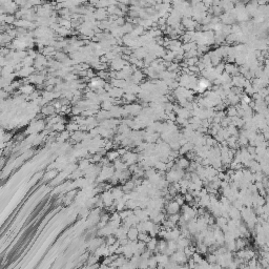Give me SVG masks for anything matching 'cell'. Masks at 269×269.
<instances>
[{
  "mask_svg": "<svg viewBox=\"0 0 269 269\" xmlns=\"http://www.w3.org/2000/svg\"><path fill=\"white\" fill-rule=\"evenodd\" d=\"M138 234H139V231H138L137 228H134V227L129 228L128 231H127V236H128V238L130 240H135L138 236Z\"/></svg>",
  "mask_w": 269,
  "mask_h": 269,
  "instance_id": "6",
  "label": "cell"
},
{
  "mask_svg": "<svg viewBox=\"0 0 269 269\" xmlns=\"http://www.w3.org/2000/svg\"><path fill=\"white\" fill-rule=\"evenodd\" d=\"M236 114V111L234 110V108H230L229 111H228V115L229 116H234Z\"/></svg>",
  "mask_w": 269,
  "mask_h": 269,
  "instance_id": "8",
  "label": "cell"
},
{
  "mask_svg": "<svg viewBox=\"0 0 269 269\" xmlns=\"http://www.w3.org/2000/svg\"><path fill=\"white\" fill-rule=\"evenodd\" d=\"M93 16L96 18L97 20H106V18H107L108 16V12L106 9H103V7H98L97 10L94 12V14H93Z\"/></svg>",
  "mask_w": 269,
  "mask_h": 269,
  "instance_id": "1",
  "label": "cell"
},
{
  "mask_svg": "<svg viewBox=\"0 0 269 269\" xmlns=\"http://www.w3.org/2000/svg\"><path fill=\"white\" fill-rule=\"evenodd\" d=\"M179 208H180V205L178 204L177 202H170V203H168V206H167V211H168L169 215L177 214Z\"/></svg>",
  "mask_w": 269,
  "mask_h": 269,
  "instance_id": "3",
  "label": "cell"
},
{
  "mask_svg": "<svg viewBox=\"0 0 269 269\" xmlns=\"http://www.w3.org/2000/svg\"><path fill=\"white\" fill-rule=\"evenodd\" d=\"M55 110L56 108L54 107V105H45L43 108H42V114L43 115H46V116H50V115H53L55 113Z\"/></svg>",
  "mask_w": 269,
  "mask_h": 269,
  "instance_id": "5",
  "label": "cell"
},
{
  "mask_svg": "<svg viewBox=\"0 0 269 269\" xmlns=\"http://www.w3.org/2000/svg\"><path fill=\"white\" fill-rule=\"evenodd\" d=\"M178 166L180 167V169H185L189 166V162H188V160L185 159V158L180 159L179 162H178Z\"/></svg>",
  "mask_w": 269,
  "mask_h": 269,
  "instance_id": "7",
  "label": "cell"
},
{
  "mask_svg": "<svg viewBox=\"0 0 269 269\" xmlns=\"http://www.w3.org/2000/svg\"><path fill=\"white\" fill-rule=\"evenodd\" d=\"M183 24H184V28L187 31H193L194 28H196V21H193L190 18H184L183 19Z\"/></svg>",
  "mask_w": 269,
  "mask_h": 269,
  "instance_id": "2",
  "label": "cell"
},
{
  "mask_svg": "<svg viewBox=\"0 0 269 269\" xmlns=\"http://www.w3.org/2000/svg\"><path fill=\"white\" fill-rule=\"evenodd\" d=\"M20 92L25 95H31L32 93L34 92V86L31 84H23L22 86L20 87Z\"/></svg>",
  "mask_w": 269,
  "mask_h": 269,
  "instance_id": "4",
  "label": "cell"
}]
</instances>
